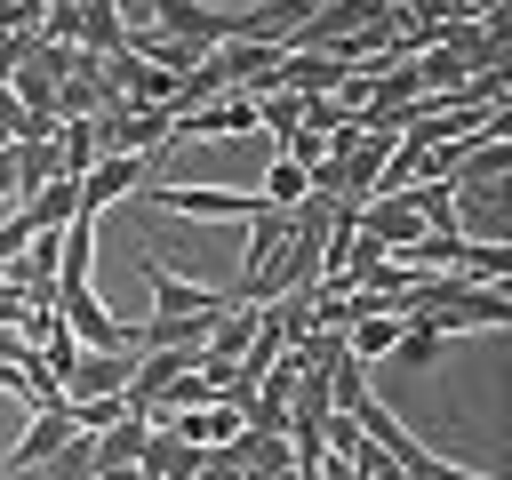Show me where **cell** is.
<instances>
[{
    "label": "cell",
    "instance_id": "52a82bcc",
    "mask_svg": "<svg viewBox=\"0 0 512 480\" xmlns=\"http://www.w3.org/2000/svg\"><path fill=\"white\" fill-rule=\"evenodd\" d=\"M232 296H216V288H192V280H176L168 264H152V312H224Z\"/></svg>",
    "mask_w": 512,
    "mask_h": 480
},
{
    "label": "cell",
    "instance_id": "6da1fadb",
    "mask_svg": "<svg viewBox=\"0 0 512 480\" xmlns=\"http://www.w3.org/2000/svg\"><path fill=\"white\" fill-rule=\"evenodd\" d=\"M176 144V112L168 104H136V96H112L96 112V152H160Z\"/></svg>",
    "mask_w": 512,
    "mask_h": 480
},
{
    "label": "cell",
    "instance_id": "7a4b0ae2",
    "mask_svg": "<svg viewBox=\"0 0 512 480\" xmlns=\"http://www.w3.org/2000/svg\"><path fill=\"white\" fill-rule=\"evenodd\" d=\"M152 32L176 40V48H192V56H208V48L232 40V8H208V0H152Z\"/></svg>",
    "mask_w": 512,
    "mask_h": 480
},
{
    "label": "cell",
    "instance_id": "3957f363",
    "mask_svg": "<svg viewBox=\"0 0 512 480\" xmlns=\"http://www.w3.org/2000/svg\"><path fill=\"white\" fill-rule=\"evenodd\" d=\"M128 360H136V352H96V344H80V352H72V368H64L56 384H64V400H88V392H128Z\"/></svg>",
    "mask_w": 512,
    "mask_h": 480
},
{
    "label": "cell",
    "instance_id": "4fadbf2b",
    "mask_svg": "<svg viewBox=\"0 0 512 480\" xmlns=\"http://www.w3.org/2000/svg\"><path fill=\"white\" fill-rule=\"evenodd\" d=\"M312 8H320V0H304V16H312Z\"/></svg>",
    "mask_w": 512,
    "mask_h": 480
},
{
    "label": "cell",
    "instance_id": "9c48e42d",
    "mask_svg": "<svg viewBox=\"0 0 512 480\" xmlns=\"http://www.w3.org/2000/svg\"><path fill=\"white\" fill-rule=\"evenodd\" d=\"M64 440H72V424H64V400H56V408H32V432L8 448V464H40V456H56Z\"/></svg>",
    "mask_w": 512,
    "mask_h": 480
},
{
    "label": "cell",
    "instance_id": "8fae6325",
    "mask_svg": "<svg viewBox=\"0 0 512 480\" xmlns=\"http://www.w3.org/2000/svg\"><path fill=\"white\" fill-rule=\"evenodd\" d=\"M440 344H448V336H440L432 320H416V312H408V320H400V344H392V352H400L408 368H432V360H440Z\"/></svg>",
    "mask_w": 512,
    "mask_h": 480
},
{
    "label": "cell",
    "instance_id": "8992f818",
    "mask_svg": "<svg viewBox=\"0 0 512 480\" xmlns=\"http://www.w3.org/2000/svg\"><path fill=\"white\" fill-rule=\"evenodd\" d=\"M288 232H296V216H288V208H256V216H248V248H240V288H248V280H256V272H264V264L280 256V240H288Z\"/></svg>",
    "mask_w": 512,
    "mask_h": 480
},
{
    "label": "cell",
    "instance_id": "7c38bea8",
    "mask_svg": "<svg viewBox=\"0 0 512 480\" xmlns=\"http://www.w3.org/2000/svg\"><path fill=\"white\" fill-rule=\"evenodd\" d=\"M24 208V192H16V176H8V144H0V224Z\"/></svg>",
    "mask_w": 512,
    "mask_h": 480
},
{
    "label": "cell",
    "instance_id": "ba28073f",
    "mask_svg": "<svg viewBox=\"0 0 512 480\" xmlns=\"http://www.w3.org/2000/svg\"><path fill=\"white\" fill-rule=\"evenodd\" d=\"M336 336H344V352H352V360H384V352L400 344V312H360V320H352V328H336Z\"/></svg>",
    "mask_w": 512,
    "mask_h": 480
},
{
    "label": "cell",
    "instance_id": "30bf717a",
    "mask_svg": "<svg viewBox=\"0 0 512 480\" xmlns=\"http://www.w3.org/2000/svg\"><path fill=\"white\" fill-rule=\"evenodd\" d=\"M256 200H264V208H296V200H304V168H296V160L280 152V160L264 168V184H256Z\"/></svg>",
    "mask_w": 512,
    "mask_h": 480
},
{
    "label": "cell",
    "instance_id": "277c9868",
    "mask_svg": "<svg viewBox=\"0 0 512 480\" xmlns=\"http://www.w3.org/2000/svg\"><path fill=\"white\" fill-rule=\"evenodd\" d=\"M200 456H208V448H192V440H184L176 424H152V432H144V456H136V464H144L152 480H192V472H200Z\"/></svg>",
    "mask_w": 512,
    "mask_h": 480
},
{
    "label": "cell",
    "instance_id": "5b68a950",
    "mask_svg": "<svg viewBox=\"0 0 512 480\" xmlns=\"http://www.w3.org/2000/svg\"><path fill=\"white\" fill-rule=\"evenodd\" d=\"M16 216H24L32 232H64V224L80 216V176H48V184H40V192H32Z\"/></svg>",
    "mask_w": 512,
    "mask_h": 480
}]
</instances>
